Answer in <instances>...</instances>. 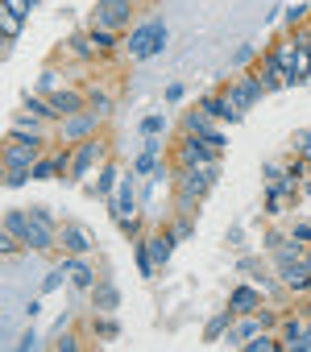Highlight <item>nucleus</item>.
Masks as SVG:
<instances>
[{"mask_svg": "<svg viewBox=\"0 0 311 352\" xmlns=\"http://www.w3.org/2000/svg\"><path fill=\"white\" fill-rule=\"evenodd\" d=\"M25 112H30V116H38V120H58L54 104H50V100H38V96H25Z\"/></svg>", "mask_w": 311, "mask_h": 352, "instance_id": "25", "label": "nucleus"}, {"mask_svg": "<svg viewBox=\"0 0 311 352\" xmlns=\"http://www.w3.org/2000/svg\"><path fill=\"white\" fill-rule=\"evenodd\" d=\"M167 21H141V25H133L129 30V38H125V54L133 58V63H145V58H153V54H162L167 50Z\"/></svg>", "mask_w": 311, "mask_h": 352, "instance_id": "1", "label": "nucleus"}, {"mask_svg": "<svg viewBox=\"0 0 311 352\" xmlns=\"http://www.w3.org/2000/svg\"><path fill=\"white\" fill-rule=\"evenodd\" d=\"M307 323H311V319H303V315H290V319H282V323H278V327H282V336H278V340H282V344H290V348H299V340H303Z\"/></svg>", "mask_w": 311, "mask_h": 352, "instance_id": "20", "label": "nucleus"}, {"mask_svg": "<svg viewBox=\"0 0 311 352\" xmlns=\"http://www.w3.org/2000/svg\"><path fill=\"white\" fill-rule=\"evenodd\" d=\"M175 245H179V241H175L167 228H162V232H153V236H149V253H153V261L167 265V261H171V253H175Z\"/></svg>", "mask_w": 311, "mask_h": 352, "instance_id": "17", "label": "nucleus"}, {"mask_svg": "<svg viewBox=\"0 0 311 352\" xmlns=\"http://www.w3.org/2000/svg\"><path fill=\"white\" fill-rule=\"evenodd\" d=\"M116 187H120V174H116V166H112V162H104V166H100V179H96V187H87V195L108 199Z\"/></svg>", "mask_w": 311, "mask_h": 352, "instance_id": "16", "label": "nucleus"}, {"mask_svg": "<svg viewBox=\"0 0 311 352\" xmlns=\"http://www.w3.org/2000/svg\"><path fill=\"white\" fill-rule=\"evenodd\" d=\"M116 307H120V290H116L112 282H96V286H92V311L112 315Z\"/></svg>", "mask_w": 311, "mask_h": 352, "instance_id": "13", "label": "nucleus"}, {"mask_svg": "<svg viewBox=\"0 0 311 352\" xmlns=\"http://www.w3.org/2000/svg\"><path fill=\"white\" fill-rule=\"evenodd\" d=\"M5 9H13L17 17H30L34 13V0H5Z\"/></svg>", "mask_w": 311, "mask_h": 352, "instance_id": "35", "label": "nucleus"}, {"mask_svg": "<svg viewBox=\"0 0 311 352\" xmlns=\"http://www.w3.org/2000/svg\"><path fill=\"white\" fill-rule=\"evenodd\" d=\"M5 137H17V141H42V124L34 120V116H21V120H13L9 124V133Z\"/></svg>", "mask_w": 311, "mask_h": 352, "instance_id": "19", "label": "nucleus"}, {"mask_svg": "<svg viewBox=\"0 0 311 352\" xmlns=\"http://www.w3.org/2000/svg\"><path fill=\"white\" fill-rule=\"evenodd\" d=\"M224 91L233 96V104H237L241 112H249V108H253V104L266 96V87H261V79H257V75H237V79H233Z\"/></svg>", "mask_w": 311, "mask_h": 352, "instance_id": "5", "label": "nucleus"}, {"mask_svg": "<svg viewBox=\"0 0 311 352\" xmlns=\"http://www.w3.org/2000/svg\"><path fill=\"white\" fill-rule=\"evenodd\" d=\"M42 153V141H17V137H5V170H34Z\"/></svg>", "mask_w": 311, "mask_h": 352, "instance_id": "4", "label": "nucleus"}, {"mask_svg": "<svg viewBox=\"0 0 311 352\" xmlns=\"http://www.w3.org/2000/svg\"><path fill=\"white\" fill-rule=\"evenodd\" d=\"M104 153H108V145L100 141V137H87V141H75V149H71V170H67V179H83V174L96 166V162H104Z\"/></svg>", "mask_w": 311, "mask_h": 352, "instance_id": "3", "label": "nucleus"}, {"mask_svg": "<svg viewBox=\"0 0 311 352\" xmlns=\"http://www.w3.org/2000/svg\"><path fill=\"white\" fill-rule=\"evenodd\" d=\"M21 25H25V17H17L13 9H5V13H0V30H5V50H13V42H17Z\"/></svg>", "mask_w": 311, "mask_h": 352, "instance_id": "22", "label": "nucleus"}, {"mask_svg": "<svg viewBox=\"0 0 311 352\" xmlns=\"http://www.w3.org/2000/svg\"><path fill=\"white\" fill-rule=\"evenodd\" d=\"M233 319H237L233 311H224V315H212V323L204 327V340H220V336H228V331H233Z\"/></svg>", "mask_w": 311, "mask_h": 352, "instance_id": "24", "label": "nucleus"}, {"mask_svg": "<svg viewBox=\"0 0 311 352\" xmlns=\"http://www.w3.org/2000/svg\"><path fill=\"white\" fill-rule=\"evenodd\" d=\"M34 344H38V336H34V331H25V336H21V344H17V348H21V352H34Z\"/></svg>", "mask_w": 311, "mask_h": 352, "instance_id": "41", "label": "nucleus"}, {"mask_svg": "<svg viewBox=\"0 0 311 352\" xmlns=\"http://www.w3.org/2000/svg\"><path fill=\"white\" fill-rule=\"evenodd\" d=\"M299 348H307V352H311V323H307V331H303V340H299Z\"/></svg>", "mask_w": 311, "mask_h": 352, "instance_id": "43", "label": "nucleus"}, {"mask_svg": "<svg viewBox=\"0 0 311 352\" xmlns=\"http://www.w3.org/2000/svg\"><path fill=\"white\" fill-rule=\"evenodd\" d=\"M167 232H171V236H175V241H179V245H183V241H187V236H191V232H195V224H191V220H187V212H179V216H175V224H171V228H167Z\"/></svg>", "mask_w": 311, "mask_h": 352, "instance_id": "29", "label": "nucleus"}, {"mask_svg": "<svg viewBox=\"0 0 311 352\" xmlns=\"http://www.w3.org/2000/svg\"><path fill=\"white\" fill-rule=\"evenodd\" d=\"M257 79H261V87H266V91H282V87H290L286 71L274 63V54H270V50H266V54H261V63H257Z\"/></svg>", "mask_w": 311, "mask_h": 352, "instance_id": "11", "label": "nucleus"}, {"mask_svg": "<svg viewBox=\"0 0 311 352\" xmlns=\"http://www.w3.org/2000/svg\"><path fill=\"white\" fill-rule=\"evenodd\" d=\"M67 274H71V286H75V290H87V294H92V286H96V270H92L83 257H71V253H67Z\"/></svg>", "mask_w": 311, "mask_h": 352, "instance_id": "14", "label": "nucleus"}, {"mask_svg": "<svg viewBox=\"0 0 311 352\" xmlns=\"http://www.w3.org/2000/svg\"><path fill=\"white\" fill-rule=\"evenodd\" d=\"M307 17V5H294V9H286V25H299Z\"/></svg>", "mask_w": 311, "mask_h": 352, "instance_id": "37", "label": "nucleus"}, {"mask_svg": "<svg viewBox=\"0 0 311 352\" xmlns=\"http://www.w3.org/2000/svg\"><path fill=\"white\" fill-rule=\"evenodd\" d=\"M200 108H204L212 120H228V124H237V120L245 116V112L233 104V96H228V91H208V96L200 100Z\"/></svg>", "mask_w": 311, "mask_h": 352, "instance_id": "8", "label": "nucleus"}, {"mask_svg": "<svg viewBox=\"0 0 311 352\" xmlns=\"http://www.w3.org/2000/svg\"><path fill=\"white\" fill-rule=\"evenodd\" d=\"M233 63H237V67H249V63H253V46H249V42H245V46H237Z\"/></svg>", "mask_w": 311, "mask_h": 352, "instance_id": "36", "label": "nucleus"}, {"mask_svg": "<svg viewBox=\"0 0 311 352\" xmlns=\"http://www.w3.org/2000/svg\"><path fill=\"white\" fill-rule=\"evenodd\" d=\"M290 236H294V241H303V245H311V224H294V228H290Z\"/></svg>", "mask_w": 311, "mask_h": 352, "instance_id": "38", "label": "nucleus"}, {"mask_svg": "<svg viewBox=\"0 0 311 352\" xmlns=\"http://www.w3.org/2000/svg\"><path fill=\"white\" fill-rule=\"evenodd\" d=\"M261 331V323H257V315H245L241 323H233V331H228V340H237V344H249L253 336Z\"/></svg>", "mask_w": 311, "mask_h": 352, "instance_id": "23", "label": "nucleus"}, {"mask_svg": "<svg viewBox=\"0 0 311 352\" xmlns=\"http://www.w3.org/2000/svg\"><path fill=\"white\" fill-rule=\"evenodd\" d=\"M257 307H261V290H257V286H249V282H245V286H237V290H233V298H228V311H233V315H253Z\"/></svg>", "mask_w": 311, "mask_h": 352, "instance_id": "12", "label": "nucleus"}, {"mask_svg": "<svg viewBox=\"0 0 311 352\" xmlns=\"http://www.w3.org/2000/svg\"><path fill=\"white\" fill-rule=\"evenodd\" d=\"M183 96H187V87H183V83H171V87H167V100H171V104H179Z\"/></svg>", "mask_w": 311, "mask_h": 352, "instance_id": "39", "label": "nucleus"}, {"mask_svg": "<svg viewBox=\"0 0 311 352\" xmlns=\"http://www.w3.org/2000/svg\"><path fill=\"white\" fill-rule=\"evenodd\" d=\"M46 100L54 104L58 120H67V116H75V112H83V108H87V91H79V87H58V91H50Z\"/></svg>", "mask_w": 311, "mask_h": 352, "instance_id": "9", "label": "nucleus"}, {"mask_svg": "<svg viewBox=\"0 0 311 352\" xmlns=\"http://www.w3.org/2000/svg\"><path fill=\"white\" fill-rule=\"evenodd\" d=\"M133 253H137V270H141V278H153V265H158V261H153V253H149V241H137Z\"/></svg>", "mask_w": 311, "mask_h": 352, "instance_id": "26", "label": "nucleus"}, {"mask_svg": "<svg viewBox=\"0 0 311 352\" xmlns=\"http://www.w3.org/2000/svg\"><path fill=\"white\" fill-rule=\"evenodd\" d=\"M183 133H191V137H208V133H212V116H208L204 108H191V112L183 116Z\"/></svg>", "mask_w": 311, "mask_h": 352, "instance_id": "18", "label": "nucleus"}, {"mask_svg": "<svg viewBox=\"0 0 311 352\" xmlns=\"http://www.w3.org/2000/svg\"><path fill=\"white\" fill-rule=\"evenodd\" d=\"M278 344H282V340H274V336H261V331H257L245 348H249V352H270V348H278Z\"/></svg>", "mask_w": 311, "mask_h": 352, "instance_id": "32", "label": "nucleus"}, {"mask_svg": "<svg viewBox=\"0 0 311 352\" xmlns=\"http://www.w3.org/2000/svg\"><path fill=\"white\" fill-rule=\"evenodd\" d=\"M58 249L71 253V257H87V253H92V236H87L79 224H63V228H58Z\"/></svg>", "mask_w": 311, "mask_h": 352, "instance_id": "10", "label": "nucleus"}, {"mask_svg": "<svg viewBox=\"0 0 311 352\" xmlns=\"http://www.w3.org/2000/svg\"><path fill=\"white\" fill-rule=\"evenodd\" d=\"M100 112H92V108H83V112H75V116H67L63 120V141H87V137H96V129H100Z\"/></svg>", "mask_w": 311, "mask_h": 352, "instance_id": "6", "label": "nucleus"}, {"mask_svg": "<svg viewBox=\"0 0 311 352\" xmlns=\"http://www.w3.org/2000/svg\"><path fill=\"white\" fill-rule=\"evenodd\" d=\"M108 212H112V220L120 224V220H129V216H137V191H133V174H125L120 179V187L108 195Z\"/></svg>", "mask_w": 311, "mask_h": 352, "instance_id": "7", "label": "nucleus"}, {"mask_svg": "<svg viewBox=\"0 0 311 352\" xmlns=\"http://www.w3.org/2000/svg\"><path fill=\"white\" fill-rule=\"evenodd\" d=\"M63 83H58V71H42V79H38V91L42 96H50V91H58Z\"/></svg>", "mask_w": 311, "mask_h": 352, "instance_id": "34", "label": "nucleus"}, {"mask_svg": "<svg viewBox=\"0 0 311 352\" xmlns=\"http://www.w3.org/2000/svg\"><path fill=\"white\" fill-rule=\"evenodd\" d=\"M92 327H96V336H100V340H116V331H120V323H116L112 315H100Z\"/></svg>", "mask_w": 311, "mask_h": 352, "instance_id": "30", "label": "nucleus"}, {"mask_svg": "<svg viewBox=\"0 0 311 352\" xmlns=\"http://www.w3.org/2000/svg\"><path fill=\"white\" fill-rule=\"evenodd\" d=\"M75 348H79V340H75V336H63V340H58V352H75Z\"/></svg>", "mask_w": 311, "mask_h": 352, "instance_id": "42", "label": "nucleus"}, {"mask_svg": "<svg viewBox=\"0 0 311 352\" xmlns=\"http://www.w3.org/2000/svg\"><path fill=\"white\" fill-rule=\"evenodd\" d=\"M87 34H92V42H96V50H100V54L116 50V34H108V30H87Z\"/></svg>", "mask_w": 311, "mask_h": 352, "instance_id": "31", "label": "nucleus"}, {"mask_svg": "<svg viewBox=\"0 0 311 352\" xmlns=\"http://www.w3.org/2000/svg\"><path fill=\"white\" fill-rule=\"evenodd\" d=\"M129 21H133V0H96V9H92V30L120 34Z\"/></svg>", "mask_w": 311, "mask_h": 352, "instance_id": "2", "label": "nucleus"}, {"mask_svg": "<svg viewBox=\"0 0 311 352\" xmlns=\"http://www.w3.org/2000/svg\"><path fill=\"white\" fill-rule=\"evenodd\" d=\"M282 241H286V236H282V232H266V249H270V253H274V249H278V245H282Z\"/></svg>", "mask_w": 311, "mask_h": 352, "instance_id": "40", "label": "nucleus"}, {"mask_svg": "<svg viewBox=\"0 0 311 352\" xmlns=\"http://www.w3.org/2000/svg\"><path fill=\"white\" fill-rule=\"evenodd\" d=\"M162 129H167L162 116H145V120H141V137H162Z\"/></svg>", "mask_w": 311, "mask_h": 352, "instance_id": "33", "label": "nucleus"}, {"mask_svg": "<svg viewBox=\"0 0 311 352\" xmlns=\"http://www.w3.org/2000/svg\"><path fill=\"white\" fill-rule=\"evenodd\" d=\"M278 282H282L286 290H307V282H311V270H307L303 261H290V265H278Z\"/></svg>", "mask_w": 311, "mask_h": 352, "instance_id": "15", "label": "nucleus"}, {"mask_svg": "<svg viewBox=\"0 0 311 352\" xmlns=\"http://www.w3.org/2000/svg\"><path fill=\"white\" fill-rule=\"evenodd\" d=\"M307 294H311V282H307Z\"/></svg>", "mask_w": 311, "mask_h": 352, "instance_id": "44", "label": "nucleus"}, {"mask_svg": "<svg viewBox=\"0 0 311 352\" xmlns=\"http://www.w3.org/2000/svg\"><path fill=\"white\" fill-rule=\"evenodd\" d=\"M67 278H71V274H67V261H58L54 270H46V278H42V294H54Z\"/></svg>", "mask_w": 311, "mask_h": 352, "instance_id": "27", "label": "nucleus"}, {"mask_svg": "<svg viewBox=\"0 0 311 352\" xmlns=\"http://www.w3.org/2000/svg\"><path fill=\"white\" fill-rule=\"evenodd\" d=\"M87 108H92V112H100V116H108V112H112V96H108V91H100V87H92V91H87Z\"/></svg>", "mask_w": 311, "mask_h": 352, "instance_id": "28", "label": "nucleus"}, {"mask_svg": "<svg viewBox=\"0 0 311 352\" xmlns=\"http://www.w3.org/2000/svg\"><path fill=\"white\" fill-rule=\"evenodd\" d=\"M137 174H153L158 170V137H145V149L137 153V166H133Z\"/></svg>", "mask_w": 311, "mask_h": 352, "instance_id": "21", "label": "nucleus"}]
</instances>
